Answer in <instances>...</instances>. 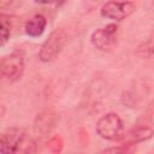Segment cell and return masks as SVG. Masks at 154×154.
<instances>
[{"instance_id":"277c9868","label":"cell","mask_w":154,"mask_h":154,"mask_svg":"<svg viewBox=\"0 0 154 154\" xmlns=\"http://www.w3.org/2000/svg\"><path fill=\"white\" fill-rule=\"evenodd\" d=\"M90 41L100 51H111L118 41V26L116 24H107L103 28L96 29L91 34Z\"/></svg>"},{"instance_id":"7c38bea8","label":"cell","mask_w":154,"mask_h":154,"mask_svg":"<svg viewBox=\"0 0 154 154\" xmlns=\"http://www.w3.org/2000/svg\"><path fill=\"white\" fill-rule=\"evenodd\" d=\"M117 150H120V149H117V148H111V149H107L106 152H117ZM122 150H125V152H126V150H128V149H126V146H123V149H122Z\"/></svg>"},{"instance_id":"30bf717a","label":"cell","mask_w":154,"mask_h":154,"mask_svg":"<svg viewBox=\"0 0 154 154\" xmlns=\"http://www.w3.org/2000/svg\"><path fill=\"white\" fill-rule=\"evenodd\" d=\"M10 35H11V24L2 16L1 17V46H4L8 41Z\"/></svg>"},{"instance_id":"8fae6325","label":"cell","mask_w":154,"mask_h":154,"mask_svg":"<svg viewBox=\"0 0 154 154\" xmlns=\"http://www.w3.org/2000/svg\"><path fill=\"white\" fill-rule=\"evenodd\" d=\"M36 2H38V4H45V5H47V4H53V2H55V1H58V0H35Z\"/></svg>"},{"instance_id":"3957f363","label":"cell","mask_w":154,"mask_h":154,"mask_svg":"<svg viewBox=\"0 0 154 154\" xmlns=\"http://www.w3.org/2000/svg\"><path fill=\"white\" fill-rule=\"evenodd\" d=\"M1 73L2 76L10 81V82H16L18 81L23 72H24V57L22 52H12L8 55H5L1 59L0 64Z\"/></svg>"},{"instance_id":"52a82bcc","label":"cell","mask_w":154,"mask_h":154,"mask_svg":"<svg viewBox=\"0 0 154 154\" xmlns=\"http://www.w3.org/2000/svg\"><path fill=\"white\" fill-rule=\"evenodd\" d=\"M55 114L52 111H42L37 114L35 123H34V131L37 136H46L48 135L52 129L55 126Z\"/></svg>"},{"instance_id":"4fadbf2b","label":"cell","mask_w":154,"mask_h":154,"mask_svg":"<svg viewBox=\"0 0 154 154\" xmlns=\"http://www.w3.org/2000/svg\"><path fill=\"white\" fill-rule=\"evenodd\" d=\"M65 1H67V0H58V4H59V5H63Z\"/></svg>"},{"instance_id":"ba28073f","label":"cell","mask_w":154,"mask_h":154,"mask_svg":"<svg viewBox=\"0 0 154 154\" xmlns=\"http://www.w3.org/2000/svg\"><path fill=\"white\" fill-rule=\"evenodd\" d=\"M23 130L17 129V128H11L8 130H6L2 135H1V140H0V152L2 154L6 153H14V147L16 143L20 136Z\"/></svg>"},{"instance_id":"6da1fadb","label":"cell","mask_w":154,"mask_h":154,"mask_svg":"<svg viewBox=\"0 0 154 154\" xmlns=\"http://www.w3.org/2000/svg\"><path fill=\"white\" fill-rule=\"evenodd\" d=\"M65 42H66V34L64 32V30L61 29L53 30L41 46L38 53L40 59L45 63L55 59L61 52Z\"/></svg>"},{"instance_id":"7a4b0ae2","label":"cell","mask_w":154,"mask_h":154,"mask_svg":"<svg viewBox=\"0 0 154 154\" xmlns=\"http://www.w3.org/2000/svg\"><path fill=\"white\" fill-rule=\"evenodd\" d=\"M123 131V122L117 113H107L96 123V132L103 140H118Z\"/></svg>"},{"instance_id":"8992f818","label":"cell","mask_w":154,"mask_h":154,"mask_svg":"<svg viewBox=\"0 0 154 154\" xmlns=\"http://www.w3.org/2000/svg\"><path fill=\"white\" fill-rule=\"evenodd\" d=\"M153 135H154V131H153L152 128H149V126H137V128L131 129L130 131H128L125 134H122L118 137V141L120 142L119 146L129 147V146L147 141Z\"/></svg>"},{"instance_id":"9c48e42d","label":"cell","mask_w":154,"mask_h":154,"mask_svg":"<svg viewBox=\"0 0 154 154\" xmlns=\"http://www.w3.org/2000/svg\"><path fill=\"white\" fill-rule=\"evenodd\" d=\"M47 25V19L42 14H35L25 23V32L31 37H38L43 34Z\"/></svg>"},{"instance_id":"5b68a950","label":"cell","mask_w":154,"mask_h":154,"mask_svg":"<svg viewBox=\"0 0 154 154\" xmlns=\"http://www.w3.org/2000/svg\"><path fill=\"white\" fill-rule=\"evenodd\" d=\"M136 10V5L132 1H108L101 7V16L112 20H124L130 17Z\"/></svg>"}]
</instances>
